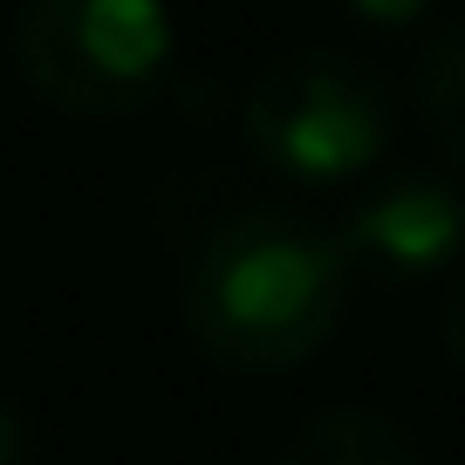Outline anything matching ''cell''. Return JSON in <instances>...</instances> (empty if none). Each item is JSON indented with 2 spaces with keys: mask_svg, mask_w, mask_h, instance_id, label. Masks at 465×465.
Here are the masks:
<instances>
[{
  "mask_svg": "<svg viewBox=\"0 0 465 465\" xmlns=\"http://www.w3.org/2000/svg\"><path fill=\"white\" fill-rule=\"evenodd\" d=\"M349 261L302 205H240L185 261V342L226 377H288L322 356L349 308Z\"/></svg>",
  "mask_w": 465,
  "mask_h": 465,
  "instance_id": "6da1fadb",
  "label": "cell"
},
{
  "mask_svg": "<svg viewBox=\"0 0 465 465\" xmlns=\"http://www.w3.org/2000/svg\"><path fill=\"white\" fill-rule=\"evenodd\" d=\"M397 137V96L349 48H288L240 96V144L288 185H356Z\"/></svg>",
  "mask_w": 465,
  "mask_h": 465,
  "instance_id": "7a4b0ae2",
  "label": "cell"
},
{
  "mask_svg": "<svg viewBox=\"0 0 465 465\" xmlns=\"http://www.w3.org/2000/svg\"><path fill=\"white\" fill-rule=\"evenodd\" d=\"M178 21L164 0H21L15 69L55 116L124 124L172 83Z\"/></svg>",
  "mask_w": 465,
  "mask_h": 465,
  "instance_id": "3957f363",
  "label": "cell"
},
{
  "mask_svg": "<svg viewBox=\"0 0 465 465\" xmlns=\"http://www.w3.org/2000/svg\"><path fill=\"white\" fill-rule=\"evenodd\" d=\"M335 247L349 274L370 281H438L465 261V192L445 172H383L335 219Z\"/></svg>",
  "mask_w": 465,
  "mask_h": 465,
  "instance_id": "277c9868",
  "label": "cell"
},
{
  "mask_svg": "<svg viewBox=\"0 0 465 465\" xmlns=\"http://www.w3.org/2000/svg\"><path fill=\"white\" fill-rule=\"evenodd\" d=\"M274 465H424V445L404 418L377 404H329L274 451Z\"/></svg>",
  "mask_w": 465,
  "mask_h": 465,
  "instance_id": "5b68a950",
  "label": "cell"
},
{
  "mask_svg": "<svg viewBox=\"0 0 465 465\" xmlns=\"http://www.w3.org/2000/svg\"><path fill=\"white\" fill-rule=\"evenodd\" d=\"M418 116L451 172H465V21L438 28L418 55Z\"/></svg>",
  "mask_w": 465,
  "mask_h": 465,
  "instance_id": "8992f818",
  "label": "cell"
},
{
  "mask_svg": "<svg viewBox=\"0 0 465 465\" xmlns=\"http://www.w3.org/2000/svg\"><path fill=\"white\" fill-rule=\"evenodd\" d=\"M335 7H342L349 28H363V35H411L431 21L438 0H335Z\"/></svg>",
  "mask_w": 465,
  "mask_h": 465,
  "instance_id": "52a82bcc",
  "label": "cell"
},
{
  "mask_svg": "<svg viewBox=\"0 0 465 465\" xmlns=\"http://www.w3.org/2000/svg\"><path fill=\"white\" fill-rule=\"evenodd\" d=\"M438 342H445L451 370L465 377V261L451 267V281H445V308H438Z\"/></svg>",
  "mask_w": 465,
  "mask_h": 465,
  "instance_id": "ba28073f",
  "label": "cell"
},
{
  "mask_svg": "<svg viewBox=\"0 0 465 465\" xmlns=\"http://www.w3.org/2000/svg\"><path fill=\"white\" fill-rule=\"evenodd\" d=\"M0 465H28V418L0 397Z\"/></svg>",
  "mask_w": 465,
  "mask_h": 465,
  "instance_id": "9c48e42d",
  "label": "cell"
}]
</instances>
